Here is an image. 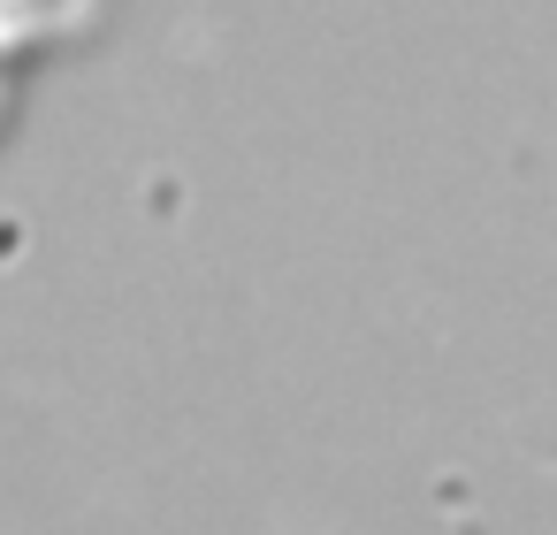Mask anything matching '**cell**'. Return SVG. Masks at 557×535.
<instances>
[{
    "label": "cell",
    "mask_w": 557,
    "mask_h": 535,
    "mask_svg": "<svg viewBox=\"0 0 557 535\" xmlns=\"http://www.w3.org/2000/svg\"><path fill=\"white\" fill-rule=\"evenodd\" d=\"M85 9H92V0H0V85H9V70L32 47H47L54 32L85 24Z\"/></svg>",
    "instance_id": "cell-1"
}]
</instances>
